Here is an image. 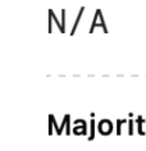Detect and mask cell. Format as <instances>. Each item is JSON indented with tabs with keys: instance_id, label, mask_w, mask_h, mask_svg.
Masks as SVG:
<instances>
[{
	"instance_id": "cell-6",
	"label": "cell",
	"mask_w": 146,
	"mask_h": 151,
	"mask_svg": "<svg viewBox=\"0 0 146 151\" xmlns=\"http://www.w3.org/2000/svg\"><path fill=\"white\" fill-rule=\"evenodd\" d=\"M49 12H50V14H51V16H53V19H54V22H55V23H57V26L59 27V29H60V31H62V33H64V32H65V28L63 27V24H62V23H59L58 18L55 17V13H54V10H51V9H50V10H49Z\"/></svg>"
},
{
	"instance_id": "cell-9",
	"label": "cell",
	"mask_w": 146,
	"mask_h": 151,
	"mask_svg": "<svg viewBox=\"0 0 146 151\" xmlns=\"http://www.w3.org/2000/svg\"><path fill=\"white\" fill-rule=\"evenodd\" d=\"M128 133H129V136L133 134V120L132 119L128 120Z\"/></svg>"
},
{
	"instance_id": "cell-3",
	"label": "cell",
	"mask_w": 146,
	"mask_h": 151,
	"mask_svg": "<svg viewBox=\"0 0 146 151\" xmlns=\"http://www.w3.org/2000/svg\"><path fill=\"white\" fill-rule=\"evenodd\" d=\"M83 12H85V8L82 6V8L80 9V12H78V16H77V18H76V23H74V26L72 27V31H70V35H74V32H76V28H77V26H78V23H80V21H81V17H82V14H83Z\"/></svg>"
},
{
	"instance_id": "cell-1",
	"label": "cell",
	"mask_w": 146,
	"mask_h": 151,
	"mask_svg": "<svg viewBox=\"0 0 146 151\" xmlns=\"http://www.w3.org/2000/svg\"><path fill=\"white\" fill-rule=\"evenodd\" d=\"M96 26H100V27H103V29H104V33H108V28H106L105 21H104L103 13H101V10H99V9L96 10L95 18H93V22H92L91 27H90V32H88V33H92V32H93V29H95V27H96Z\"/></svg>"
},
{
	"instance_id": "cell-2",
	"label": "cell",
	"mask_w": 146,
	"mask_h": 151,
	"mask_svg": "<svg viewBox=\"0 0 146 151\" xmlns=\"http://www.w3.org/2000/svg\"><path fill=\"white\" fill-rule=\"evenodd\" d=\"M97 129H99V132L103 136H106L113 131V124H111V122L109 119H101L99 123V126H97Z\"/></svg>"
},
{
	"instance_id": "cell-7",
	"label": "cell",
	"mask_w": 146,
	"mask_h": 151,
	"mask_svg": "<svg viewBox=\"0 0 146 151\" xmlns=\"http://www.w3.org/2000/svg\"><path fill=\"white\" fill-rule=\"evenodd\" d=\"M126 122H127L126 119H123V120H122V119H118V120H117V134H118V136H121V133H122V132H121L122 124L126 123Z\"/></svg>"
},
{
	"instance_id": "cell-8",
	"label": "cell",
	"mask_w": 146,
	"mask_h": 151,
	"mask_svg": "<svg viewBox=\"0 0 146 151\" xmlns=\"http://www.w3.org/2000/svg\"><path fill=\"white\" fill-rule=\"evenodd\" d=\"M54 122H53V114H50L49 115V134H53V126H51V124H53Z\"/></svg>"
},
{
	"instance_id": "cell-5",
	"label": "cell",
	"mask_w": 146,
	"mask_h": 151,
	"mask_svg": "<svg viewBox=\"0 0 146 151\" xmlns=\"http://www.w3.org/2000/svg\"><path fill=\"white\" fill-rule=\"evenodd\" d=\"M136 123H137V128H138V133H140L141 136H145V132L142 131V123H144V118H142L141 115H138V116H137Z\"/></svg>"
},
{
	"instance_id": "cell-4",
	"label": "cell",
	"mask_w": 146,
	"mask_h": 151,
	"mask_svg": "<svg viewBox=\"0 0 146 151\" xmlns=\"http://www.w3.org/2000/svg\"><path fill=\"white\" fill-rule=\"evenodd\" d=\"M95 138V120L93 118H91V122H90V136H88V141H92Z\"/></svg>"
},
{
	"instance_id": "cell-10",
	"label": "cell",
	"mask_w": 146,
	"mask_h": 151,
	"mask_svg": "<svg viewBox=\"0 0 146 151\" xmlns=\"http://www.w3.org/2000/svg\"><path fill=\"white\" fill-rule=\"evenodd\" d=\"M51 19H53V16L49 13V33L53 32V22H51Z\"/></svg>"
},
{
	"instance_id": "cell-11",
	"label": "cell",
	"mask_w": 146,
	"mask_h": 151,
	"mask_svg": "<svg viewBox=\"0 0 146 151\" xmlns=\"http://www.w3.org/2000/svg\"><path fill=\"white\" fill-rule=\"evenodd\" d=\"M62 23H63V27L65 28V10L64 9L62 10Z\"/></svg>"
}]
</instances>
